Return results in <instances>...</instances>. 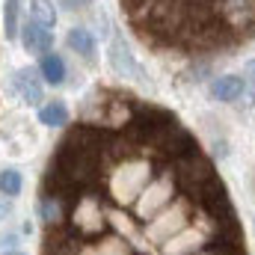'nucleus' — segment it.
Returning <instances> with one entry per match:
<instances>
[{
    "mask_svg": "<svg viewBox=\"0 0 255 255\" xmlns=\"http://www.w3.org/2000/svg\"><path fill=\"white\" fill-rule=\"evenodd\" d=\"M196 255H244V247H241V241H235V244H217V247H211L205 253H196Z\"/></svg>",
    "mask_w": 255,
    "mask_h": 255,
    "instance_id": "11",
    "label": "nucleus"
},
{
    "mask_svg": "<svg viewBox=\"0 0 255 255\" xmlns=\"http://www.w3.org/2000/svg\"><path fill=\"white\" fill-rule=\"evenodd\" d=\"M9 211H12L9 205H0V217H3V220H6V214H9Z\"/></svg>",
    "mask_w": 255,
    "mask_h": 255,
    "instance_id": "14",
    "label": "nucleus"
},
{
    "mask_svg": "<svg viewBox=\"0 0 255 255\" xmlns=\"http://www.w3.org/2000/svg\"><path fill=\"white\" fill-rule=\"evenodd\" d=\"M60 3H63L65 9H77V6H86L89 0H60Z\"/></svg>",
    "mask_w": 255,
    "mask_h": 255,
    "instance_id": "13",
    "label": "nucleus"
},
{
    "mask_svg": "<svg viewBox=\"0 0 255 255\" xmlns=\"http://www.w3.org/2000/svg\"><path fill=\"white\" fill-rule=\"evenodd\" d=\"M39 122L48 128H63L68 122V107L63 101H51V104H42L39 107Z\"/></svg>",
    "mask_w": 255,
    "mask_h": 255,
    "instance_id": "7",
    "label": "nucleus"
},
{
    "mask_svg": "<svg viewBox=\"0 0 255 255\" xmlns=\"http://www.w3.org/2000/svg\"><path fill=\"white\" fill-rule=\"evenodd\" d=\"M12 89L24 104H42L45 89H42V77L36 68H18L12 74Z\"/></svg>",
    "mask_w": 255,
    "mask_h": 255,
    "instance_id": "1",
    "label": "nucleus"
},
{
    "mask_svg": "<svg viewBox=\"0 0 255 255\" xmlns=\"http://www.w3.org/2000/svg\"><path fill=\"white\" fill-rule=\"evenodd\" d=\"M211 95H214L217 101H226V104L244 98V95H247L244 74H220V77H214V80H211Z\"/></svg>",
    "mask_w": 255,
    "mask_h": 255,
    "instance_id": "4",
    "label": "nucleus"
},
{
    "mask_svg": "<svg viewBox=\"0 0 255 255\" xmlns=\"http://www.w3.org/2000/svg\"><path fill=\"white\" fill-rule=\"evenodd\" d=\"M24 187V181H21V172L18 169H3L0 172V193L3 196H18Z\"/></svg>",
    "mask_w": 255,
    "mask_h": 255,
    "instance_id": "10",
    "label": "nucleus"
},
{
    "mask_svg": "<svg viewBox=\"0 0 255 255\" xmlns=\"http://www.w3.org/2000/svg\"><path fill=\"white\" fill-rule=\"evenodd\" d=\"M107 60H110V68H113L119 77H136V80H142V77H145V74H142V68H139V63L133 60L130 48L125 45V39H119V36L110 42Z\"/></svg>",
    "mask_w": 255,
    "mask_h": 255,
    "instance_id": "2",
    "label": "nucleus"
},
{
    "mask_svg": "<svg viewBox=\"0 0 255 255\" xmlns=\"http://www.w3.org/2000/svg\"><path fill=\"white\" fill-rule=\"evenodd\" d=\"M65 42H68V48L77 57H83V60H92L95 57V39H92V33L86 27H71L68 36H65Z\"/></svg>",
    "mask_w": 255,
    "mask_h": 255,
    "instance_id": "5",
    "label": "nucleus"
},
{
    "mask_svg": "<svg viewBox=\"0 0 255 255\" xmlns=\"http://www.w3.org/2000/svg\"><path fill=\"white\" fill-rule=\"evenodd\" d=\"M18 9H21V0H3V30L9 39L18 36Z\"/></svg>",
    "mask_w": 255,
    "mask_h": 255,
    "instance_id": "9",
    "label": "nucleus"
},
{
    "mask_svg": "<svg viewBox=\"0 0 255 255\" xmlns=\"http://www.w3.org/2000/svg\"><path fill=\"white\" fill-rule=\"evenodd\" d=\"M244 83H247V92H250V98H253V107H255V60L244 65Z\"/></svg>",
    "mask_w": 255,
    "mask_h": 255,
    "instance_id": "12",
    "label": "nucleus"
},
{
    "mask_svg": "<svg viewBox=\"0 0 255 255\" xmlns=\"http://www.w3.org/2000/svg\"><path fill=\"white\" fill-rule=\"evenodd\" d=\"M30 18H33L36 24H42L45 30H51V33H54L57 9H54V3H51V0H33V3H30Z\"/></svg>",
    "mask_w": 255,
    "mask_h": 255,
    "instance_id": "8",
    "label": "nucleus"
},
{
    "mask_svg": "<svg viewBox=\"0 0 255 255\" xmlns=\"http://www.w3.org/2000/svg\"><path fill=\"white\" fill-rule=\"evenodd\" d=\"M21 42H24V48L30 51V54H51V42H54V33L51 30H45L42 24H36L33 18H27L24 21V30H21Z\"/></svg>",
    "mask_w": 255,
    "mask_h": 255,
    "instance_id": "3",
    "label": "nucleus"
},
{
    "mask_svg": "<svg viewBox=\"0 0 255 255\" xmlns=\"http://www.w3.org/2000/svg\"><path fill=\"white\" fill-rule=\"evenodd\" d=\"M3 255H24V253H18V250H6Z\"/></svg>",
    "mask_w": 255,
    "mask_h": 255,
    "instance_id": "15",
    "label": "nucleus"
},
{
    "mask_svg": "<svg viewBox=\"0 0 255 255\" xmlns=\"http://www.w3.org/2000/svg\"><path fill=\"white\" fill-rule=\"evenodd\" d=\"M39 74L51 83V86H60V83H65V63L60 54H45L42 57V63H39Z\"/></svg>",
    "mask_w": 255,
    "mask_h": 255,
    "instance_id": "6",
    "label": "nucleus"
}]
</instances>
